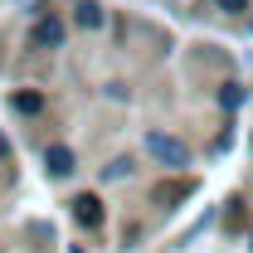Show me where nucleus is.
Instances as JSON below:
<instances>
[{
  "instance_id": "20e7f679",
  "label": "nucleus",
  "mask_w": 253,
  "mask_h": 253,
  "mask_svg": "<svg viewBox=\"0 0 253 253\" xmlns=\"http://www.w3.org/2000/svg\"><path fill=\"white\" fill-rule=\"evenodd\" d=\"M44 161H49V170H54V175H68V170H73V151H68V146H49Z\"/></svg>"
},
{
  "instance_id": "f257e3e1",
  "label": "nucleus",
  "mask_w": 253,
  "mask_h": 253,
  "mask_svg": "<svg viewBox=\"0 0 253 253\" xmlns=\"http://www.w3.org/2000/svg\"><path fill=\"white\" fill-rule=\"evenodd\" d=\"M146 151L161 161V166H185V141H175V136H166V131H146Z\"/></svg>"
},
{
  "instance_id": "39448f33",
  "label": "nucleus",
  "mask_w": 253,
  "mask_h": 253,
  "mask_svg": "<svg viewBox=\"0 0 253 253\" xmlns=\"http://www.w3.org/2000/svg\"><path fill=\"white\" fill-rule=\"evenodd\" d=\"M78 25H83V30H102V5H97V0H83V5H78Z\"/></svg>"
},
{
  "instance_id": "7ed1b4c3",
  "label": "nucleus",
  "mask_w": 253,
  "mask_h": 253,
  "mask_svg": "<svg viewBox=\"0 0 253 253\" xmlns=\"http://www.w3.org/2000/svg\"><path fill=\"white\" fill-rule=\"evenodd\" d=\"M73 214H78V224L97 229V224H102V205H97V195H78V200H73Z\"/></svg>"
},
{
  "instance_id": "6e6552de",
  "label": "nucleus",
  "mask_w": 253,
  "mask_h": 253,
  "mask_svg": "<svg viewBox=\"0 0 253 253\" xmlns=\"http://www.w3.org/2000/svg\"><path fill=\"white\" fill-rule=\"evenodd\" d=\"M219 10L224 15H239V10H249V0H219Z\"/></svg>"
},
{
  "instance_id": "f03ea898",
  "label": "nucleus",
  "mask_w": 253,
  "mask_h": 253,
  "mask_svg": "<svg viewBox=\"0 0 253 253\" xmlns=\"http://www.w3.org/2000/svg\"><path fill=\"white\" fill-rule=\"evenodd\" d=\"M63 20L59 15H44V20H39V25H34V44H39V49H59L63 44Z\"/></svg>"
},
{
  "instance_id": "0eeeda50",
  "label": "nucleus",
  "mask_w": 253,
  "mask_h": 253,
  "mask_svg": "<svg viewBox=\"0 0 253 253\" xmlns=\"http://www.w3.org/2000/svg\"><path fill=\"white\" fill-rule=\"evenodd\" d=\"M219 102H224V107H239V102H244V88H239V83H224V88H219Z\"/></svg>"
},
{
  "instance_id": "423d86ee",
  "label": "nucleus",
  "mask_w": 253,
  "mask_h": 253,
  "mask_svg": "<svg viewBox=\"0 0 253 253\" xmlns=\"http://www.w3.org/2000/svg\"><path fill=\"white\" fill-rule=\"evenodd\" d=\"M10 107H15V112H39L44 97H39V93H15V97H10Z\"/></svg>"
},
{
  "instance_id": "1a4fd4ad",
  "label": "nucleus",
  "mask_w": 253,
  "mask_h": 253,
  "mask_svg": "<svg viewBox=\"0 0 253 253\" xmlns=\"http://www.w3.org/2000/svg\"><path fill=\"white\" fill-rule=\"evenodd\" d=\"M0 161H10V141H5V131H0Z\"/></svg>"
}]
</instances>
